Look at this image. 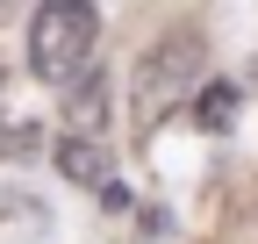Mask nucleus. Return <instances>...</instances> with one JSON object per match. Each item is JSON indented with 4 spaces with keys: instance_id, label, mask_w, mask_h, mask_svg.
<instances>
[{
    "instance_id": "1",
    "label": "nucleus",
    "mask_w": 258,
    "mask_h": 244,
    "mask_svg": "<svg viewBox=\"0 0 258 244\" xmlns=\"http://www.w3.org/2000/svg\"><path fill=\"white\" fill-rule=\"evenodd\" d=\"M93 43H101V15L86 0H43L29 15V72L57 94L93 72Z\"/></svg>"
},
{
    "instance_id": "2",
    "label": "nucleus",
    "mask_w": 258,
    "mask_h": 244,
    "mask_svg": "<svg viewBox=\"0 0 258 244\" xmlns=\"http://www.w3.org/2000/svg\"><path fill=\"white\" fill-rule=\"evenodd\" d=\"M201 57H208L201 29H165V36L137 57V72H129V101H137V115L158 122L165 108H179V94L201 79Z\"/></svg>"
},
{
    "instance_id": "3",
    "label": "nucleus",
    "mask_w": 258,
    "mask_h": 244,
    "mask_svg": "<svg viewBox=\"0 0 258 244\" xmlns=\"http://www.w3.org/2000/svg\"><path fill=\"white\" fill-rule=\"evenodd\" d=\"M57 165H64V179H79V187H108L101 137H57Z\"/></svg>"
},
{
    "instance_id": "4",
    "label": "nucleus",
    "mask_w": 258,
    "mask_h": 244,
    "mask_svg": "<svg viewBox=\"0 0 258 244\" xmlns=\"http://www.w3.org/2000/svg\"><path fill=\"white\" fill-rule=\"evenodd\" d=\"M194 122H201V130H230V122H237V86H230V79L201 86V101H194Z\"/></svg>"
},
{
    "instance_id": "5",
    "label": "nucleus",
    "mask_w": 258,
    "mask_h": 244,
    "mask_svg": "<svg viewBox=\"0 0 258 244\" xmlns=\"http://www.w3.org/2000/svg\"><path fill=\"white\" fill-rule=\"evenodd\" d=\"M72 115L86 122V130H101V122H108V79H101V72L79 79V108H72Z\"/></svg>"
}]
</instances>
